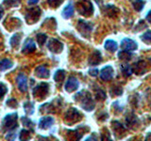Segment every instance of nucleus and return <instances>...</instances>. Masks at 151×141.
<instances>
[{
  "instance_id": "nucleus-15",
  "label": "nucleus",
  "mask_w": 151,
  "mask_h": 141,
  "mask_svg": "<svg viewBox=\"0 0 151 141\" xmlns=\"http://www.w3.org/2000/svg\"><path fill=\"white\" fill-rule=\"evenodd\" d=\"M54 123V119L52 117H45L42 118L39 121V127L41 129H47L51 127Z\"/></svg>"
},
{
  "instance_id": "nucleus-32",
  "label": "nucleus",
  "mask_w": 151,
  "mask_h": 141,
  "mask_svg": "<svg viewBox=\"0 0 151 141\" xmlns=\"http://www.w3.org/2000/svg\"><path fill=\"white\" fill-rule=\"evenodd\" d=\"M37 41L39 42V44L40 45H44L45 44V42L46 41V39H47V37L45 34H42V33H40V34H38L37 35Z\"/></svg>"
},
{
  "instance_id": "nucleus-28",
  "label": "nucleus",
  "mask_w": 151,
  "mask_h": 141,
  "mask_svg": "<svg viewBox=\"0 0 151 141\" xmlns=\"http://www.w3.org/2000/svg\"><path fill=\"white\" fill-rule=\"evenodd\" d=\"M30 137H31L30 134L27 130H26V129L21 130V133L19 135V138H20V140H28V139H30Z\"/></svg>"
},
{
  "instance_id": "nucleus-25",
  "label": "nucleus",
  "mask_w": 151,
  "mask_h": 141,
  "mask_svg": "<svg viewBox=\"0 0 151 141\" xmlns=\"http://www.w3.org/2000/svg\"><path fill=\"white\" fill-rule=\"evenodd\" d=\"M20 40H21V35L20 34H14L12 37V39H11V45L13 47V48H16V47L19 45Z\"/></svg>"
},
{
  "instance_id": "nucleus-20",
  "label": "nucleus",
  "mask_w": 151,
  "mask_h": 141,
  "mask_svg": "<svg viewBox=\"0 0 151 141\" xmlns=\"http://www.w3.org/2000/svg\"><path fill=\"white\" fill-rule=\"evenodd\" d=\"M65 78V72L63 70H58L57 72L55 73V75H54V79L56 82H59V83H61L64 80Z\"/></svg>"
},
{
  "instance_id": "nucleus-23",
  "label": "nucleus",
  "mask_w": 151,
  "mask_h": 141,
  "mask_svg": "<svg viewBox=\"0 0 151 141\" xmlns=\"http://www.w3.org/2000/svg\"><path fill=\"white\" fill-rule=\"evenodd\" d=\"M112 128L113 130H114V133L115 135L117 133H120L121 134V132L122 133H125V128H124V126H123L120 122H118V121H114V122H112Z\"/></svg>"
},
{
  "instance_id": "nucleus-5",
  "label": "nucleus",
  "mask_w": 151,
  "mask_h": 141,
  "mask_svg": "<svg viewBox=\"0 0 151 141\" xmlns=\"http://www.w3.org/2000/svg\"><path fill=\"white\" fill-rule=\"evenodd\" d=\"M79 120H81V114L75 108H71L69 109L65 114V122H67L68 124H72L75 122L78 121Z\"/></svg>"
},
{
  "instance_id": "nucleus-21",
  "label": "nucleus",
  "mask_w": 151,
  "mask_h": 141,
  "mask_svg": "<svg viewBox=\"0 0 151 141\" xmlns=\"http://www.w3.org/2000/svg\"><path fill=\"white\" fill-rule=\"evenodd\" d=\"M118 56L119 58L122 60H129L132 56V54L130 53L129 51H126V50H122L118 53Z\"/></svg>"
},
{
  "instance_id": "nucleus-4",
  "label": "nucleus",
  "mask_w": 151,
  "mask_h": 141,
  "mask_svg": "<svg viewBox=\"0 0 151 141\" xmlns=\"http://www.w3.org/2000/svg\"><path fill=\"white\" fill-rule=\"evenodd\" d=\"M78 11L84 16H90L93 12V7L92 3L88 0H81L78 3Z\"/></svg>"
},
{
  "instance_id": "nucleus-40",
  "label": "nucleus",
  "mask_w": 151,
  "mask_h": 141,
  "mask_svg": "<svg viewBox=\"0 0 151 141\" xmlns=\"http://www.w3.org/2000/svg\"><path fill=\"white\" fill-rule=\"evenodd\" d=\"M146 20H147L149 23H151V11L147 13V15H146Z\"/></svg>"
},
{
  "instance_id": "nucleus-16",
  "label": "nucleus",
  "mask_w": 151,
  "mask_h": 141,
  "mask_svg": "<svg viewBox=\"0 0 151 141\" xmlns=\"http://www.w3.org/2000/svg\"><path fill=\"white\" fill-rule=\"evenodd\" d=\"M101 54H100V52L99 51H96V52H93V53L92 54V56H90V58H89V63L90 65H92V66H94V65H97L101 62Z\"/></svg>"
},
{
  "instance_id": "nucleus-34",
  "label": "nucleus",
  "mask_w": 151,
  "mask_h": 141,
  "mask_svg": "<svg viewBox=\"0 0 151 141\" xmlns=\"http://www.w3.org/2000/svg\"><path fill=\"white\" fill-rule=\"evenodd\" d=\"M63 2V0H48V4L49 6H51L52 8H57L59 7L60 5Z\"/></svg>"
},
{
  "instance_id": "nucleus-43",
  "label": "nucleus",
  "mask_w": 151,
  "mask_h": 141,
  "mask_svg": "<svg viewBox=\"0 0 151 141\" xmlns=\"http://www.w3.org/2000/svg\"><path fill=\"white\" fill-rule=\"evenodd\" d=\"M94 1H96L98 5H101L102 2H103V0H94Z\"/></svg>"
},
{
  "instance_id": "nucleus-38",
  "label": "nucleus",
  "mask_w": 151,
  "mask_h": 141,
  "mask_svg": "<svg viewBox=\"0 0 151 141\" xmlns=\"http://www.w3.org/2000/svg\"><path fill=\"white\" fill-rule=\"evenodd\" d=\"M96 97L97 100H105V99H106L105 92H104L103 90H98Z\"/></svg>"
},
{
  "instance_id": "nucleus-41",
  "label": "nucleus",
  "mask_w": 151,
  "mask_h": 141,
  "mask_svg": "<svg viewBox=\"0 0 151 141\" xmlns=\"http://www.w3.org/2000/svg\"><path fill=\"white\" fill-rule=\"evenodd\" d=\"M38 2H39V0H28V3H29L30 5H33V4H37Z\"/></svg>"
},
{
  "instance_id": "nucleus-22",
  "label": "nucleus",
  "mask_w": 151,
  "mask_h": 141,
  "mask_svg": "<svg viewBox=\"0 0 151 141\" xmlns=\"http://www.w3.org/2000/svg\"><path fill=\"white\" fill-rule=\"evenodd\" d=\"M132 5H133L135 11H141L145 6V1L144 0H132Z\"/></svg>"
},
{
  "instance_id": "nucleus-35",
  "label": "nucleus",
  "mask_w": 151,
  "mask_h": 141,
  "mask_svg": "<svg viewBox=\"0 0 151 141\" xmlns=\"http://www.w3.org/2000/svg\"><path fill=\"white\" fill-rule=\"evenodd\" d=\"M7 91H8V88L6 87V85H4L3 83H0V99L6 94Z\"/></svg>"
},
{
  "instance_id": "nucleus-10",
  "label": "nucleus",
  "mask_w": 151,
  "mask_h": 141,
  "mask_svg": "<svg viewBox=\"0 0 151 141\" xmlns=\"http://www.w3.org/2000/svg\"><path fill=\"white\" fill-rule=\"evenodd\" d=\"M16 83L18 88L22 92H26L27 90V78L26 75H24L23 73L18 74L16 77Z\"/></svg>"
},
{
  "instance_id": "nucleus-14",
  "label": "nucleus",
  "mask_w": 151,
  "mask_h": 141,
  "mask_svg": "<svg viewBox=\"0 0 151 141\" xmlns=\"http://www.w3.org/2000/svg\"><path fill=\"white\" fill-rule=\"evenodd\" d=\"M35 75L39 78H48L50 73L45 66H38L35 69Z\"/></svg>"
},
{
  "instance_id": "nucleus-7",
  "label": "nucleus",
  "mask_w": 151,
  "mask_h": 141,
  "mask_svg": "<svg viewBox=\"0 0 151 141\" xmlns=\"http://www.w3.org/2000/svg\"><path fill=\"white\" fill-rule=\"evenodd\" d=\"M40 14H41V11H40V9L37 8V7L28 9L27 15H26L27 22H28L29 24L37 22L38 19H39V17H40Z\"/></svg>"
},
{
  "instance_id": "nucleus-3",
  "label": "nucleus",
  "mask_w": 151,
  "mask_h": 141,
  "mask_svg": "<svg viewBox=\"0 0 151 141\" xmlns=\"http://www.w3.org/2000/svg\"><path fill=\"white\" fill-rule=\"evenodd\" d=\"M48 91H49L48 84L45 82L40 83L33 89V96H34V98L42 100V99H45L46 97V95L48 94Z\"/></svg>"
},
{
  "instance_id": "nucleus-24",
  "label": "nucleus",
  "mask_w": 151,
  "mask_h": 141,
  "mask_svg": "<svg viewBox=\"0 0 151 141\" xmlns=\"http://www.w3.org/2000/svg\"><path fill=\"white\" fill-rule=\"evenodd\" d=\"M122 73H123V74H124L126 77L130 76L131 73H133V69L131 68L130 65H127V64L122 65Z\"/></svg>"
},
{
  "instance_id": "nucleus-19",
  "label": "nucleus",
  "mask_w": 151,
  "mask_h": 141,
  "mask_svg": "<svg viewBox=\"0 0 151 141\" xmlns=\"http://www.w3.org/2000/svg\"><path fill=\"white\" fill-rule=\"evenodd\" d=\"M12 62L8 58H4L2 60H0V70H7L9 69H11L12 67Z\"/></svg>"
},
{
  "instance_id": "nucleus-1",
  "label": "nucleus",
  "mask_w": 151,
  "mask_h": 141,
  "mask_svg": "<svg viewBox=\"0 0 151 141\" xmlns=\"http://www.w3.org/2000/svg\"><path fill=\"white\" fill-rule=\"evenodd\" d=\"M75 100L81 103L82 108H84V109L87 111H92L94 108V103L93 101L91 95H90V93L87 91L83 90L81 92H78V94H76Z\"/></svg>"
},
{
  "instance_id": "nucleus-42",
  "label": "nucleus",
  "mask_w": 151,
  "mask_h": 141,
  "mask_svg": "<svg viewBox=\"0 0 151 141\" xmlns=\"http://www.w3.org/2000/svg\"><path fill=\"white\" fill-rule=\"evenodd\" d=\"M2 16H3V8L0 6V19L2 18Z\"/></svg>"
},
{
  "instance_id": "nucleus-11",
  "label": "nucleus",
  "mask_w": 151,
  "mask_h": 141,
  "mask_svg": "<svg viewBox=\"0 0 151 141\" xmlns=\"http://www.w3.org/2000/svg\"><path fill=\"white\" fill-rule=\"evenodd\" d=\"M79 86V83L77 80V78L75 77H70L65 83V90L68 92H73L75 90H77Z\"/></svg>"
},
{
  "instance_id": "nucleus-26",
  "label": "nucleus",
  "mask_w": 151,
  "mask_h": 141,
  "mask_svg": "<svg viewBox=\"0 0 151 141\" xmlns=\"http://www.w3.org/2000/svg\"><path fill=\"white\" fill-rule=\"evenodd\" d=\"M127 123L130 127V128H132V126H133V125L139 124V120H138V119H137V117H135L134 115H131L129 117H127Z\"/></svg>"
},
{
  "instance_id": "nucleus-12",
  "label": "nucleus",
  "mask_w": 151,
  "mask_h": 141,
  "mask_svg": "<svg viewBox=\"0 0 151 141\" xmlns=\"http://www.w3.org/2000/svg\"><path fill=\"white\" fill-rule=\"evenodd\" d=\"M35 49H36L35 41H33L32 39H28V40L26 41L25 44H24L22 52L24 54H29V53H32V52L34 51Z\"/></svg>"
},
{
  "instance_id": "nucleus-6",
  "label": "nucleus",
  "mask_w": 151,
  "mask_h": 141,
  "mask_svg": "<svg viewBox=\"0 0 151 141\" xmlns=\"http://www.w3.org/2000/svg\"><path fill=\"white\" fill-rule=\"evenodd\" d=\"M78 29L82 34V36L88 37L90 35V33H91L92 29H93V26H92L91 24L86 22V21L79 20L78 24Z\"/></svg>"
},
{
  "instance_id": "nucleus-8",
  "label": "nucleus",
  "mask_w": 151,
  "mask_h": 141,
  "mask_svg": "<svg viewBox=\"0 0 151 141\" xmlns=\"http://www.w3.org/2000/svg\"><path fill=\"white\" fill-rule=\"evenodd\" d=\"M48 49L52 52V53L58 54L60 53L63 49V44L61 42L56 39H51L48 42Z\"/></svg>"
},
{
  "instance_id": "nucleus-31",
  "label": "nucleus",
  "mask_w": 151,
  "mask_h": 141,
  "mask_svg": "<svg viewBox=\"0 0 151 141\" xmlns=\"http://www.w3.org/2000/svg\"><path fill=\"white\" fill-rule=\"evenodd\" d=\"M141 40L144 41L145 43H150L151 42V30L146 31L145 34L141 37Z\"/></svg>"
},
{
  "instance_id": "nucleus-33",
  "label": "nucleus",
  "mask_w": 151,
  "mask_h": 141,
  "mask_svg": "<svg viewBox=\"0 0 151 141\" xmlns=\"http://www.w3.org/2000/svg\"><path fill=\"white\" fill-rule=\"evenodd\" d=\"M19 2H20V0H4V4L7 5L8 7L17 6Z\"/></svg>"
},
{
  "instance_id": "nucleus-37",
  "label": "nucleus",
  "mask_w": 151,
  "mask_h": 141,
  "mask_svg": "<svg viewBox=\"0 0 151 141\" xmlns=\"http://www.w3.org/2000/svg\"><path fill=\"white\" fill-rule=\"evenodd\" d=\"M7 105L12 108H16L18 106V103L15 100H14V99H9V100H8Z\"/></svg>"
},
{
  "instance_id": "nucleus-2",
  "label": "nucleus",
  "mask_w": 151,
  "mask_h": 141,
  "mask_svg": "<svg viewBox=\"0 0 151 141\" xmlns=\"http://www.w3.org/2000/svg\"><path fill=\"white\" fill-rule=\"evenodd\" d=\"M17 120H18V115L16 113L8 114L3 120L4 128L8 131H12L15 128H17Z\"/></svg>"
},
{
  "instance_id": "nucleus-17",
  "label": "nucleus",
  "mask_w": 151,
  "mask_h": 141,
  "mask_svg": "<svg viewBox=\"0 0 151 141\" xmlns=\"http://www.w3.org/2000/svg\"><path fill=\"white\" fill-rule=\"evenodd\" d=\"M73 13H74V6L72 4H68L67 6L63 9L61 16L65 19H69L70 17L73 16Z\"/></svg>"
},
{
  "instance_id": "nucleus-9",
  "label": "nucleus",
  "mask_w": 151,
  "mask_h": 141,
  "mask_svg": "<svg viewBox=\"0 0 151 141\" xmlns=\"http://www.w3.org/2000/svg\"><path fill=\"white\" fill-rule=\"evenodd\" d=\"M121 47H122L123 50L132 52V51H134V50L137 49L138 45H137V43L133 40L126 38V39H124L121 41Z\"/></svg>"
},
{
  "instance_id": "nucleus-13",
  "label": "nucleus",
  "mask_w": 151,
  "mask_h": 141,
  "mask_svg": "<svg viewBox=\"0 0 151 141\" xmlns=\"http://www.w3.org/2000/svg\"><path fill=\"white\" fill-rule=\"evenodd\" d=\"M113 76V69L111 66H106V67H104L101 72H100V77L101 79L103 80H110L111 79Z\"/></svg>"
},
{
  "instance_id": "nucleus-18",
  "label": "nucleus",
  "mask_w": 151,
  "mask_h": 141,
  "mask_svg": "<svg viewBox=\"0 0 151 141\" xmlns=\"http://www.w3.org/2000/svg\"><path fill=\"white\" fill-rule=\"evenodd\" d=\"M104 47L105 49L110 51V52H115L118 48V44L115 41H112V40H108L105 41V44H104Z\"/></svg>"
},
{
  "instance_id": "nucleus-39",
  "label": "nucleus",
  "mask_w": 151,
  "mask_h": 141,
  "mask_svg": "<svg viewBox=\"0 0 151 141\" xmlns=\"http://www.w3.org/2000/svg\"><path fill=\"white\" fill-rule=\"evenodd\" d=\"M89 74L92 75V76H96L98 74V70L97 69H93L89 70Z\"/></svg>"
},
{
  "instance_id": "nucleus-27",
  "label": "nucleus",
  "mask_w": 151,
  "mask_h": 141,
  "mask_svg": "<svg viewBox=\"0 0 151 141\" xmlns=\"http://www.w3.org/2000/svg\"><path fill=\"white\" fill-rule=\"evenodd\" d=\"M24 108H25V111L27 115H31L34 112V105L30 102H27L25 105H24Z\"/></svg>"
},
{
  "instance_id": "nucleus-29",
  "label": "nucleus",
  "mask_w": 151,
  "mask_h": 141,
  "mask_svg": "<svg viewBox=\"0 0 151 141\" xmlns=\"http://www.w3.org/2000/svg\"><path fill=\"white\" fill-rule=\"evenodd\" d=\"M21 120H22V122H23V124L25 125V126H27V128H30V129H32L33 128V125H34V123L28 119V118H26V117H22L21 118Z\"/></svg>"
},
{
  "instance_id": "nucleus-36",
  "label": "nucleus",
  "mask_w": 151,
  "mask_h": 141,
  "mask_svg": "<svg viewBox=\"0 0 151 141\" xmlns=\"http://www.w3.org/2000/svg\"><path fill=\"white\" fill-rule=\"evenodd\" d=\"M123 92V89L120 87H116V88H113V89L111 90V93L113 96H118V95H121Z\"/></svg>"
},
{
  "instance_id": "nucleus-30",
  "label": "nucleus",
  "mask_w": 151,
  "mask_h": 141,
  "mask_svg": "<svg viewBox=\"0 0 151 141\" xmlns=\"http://www.w3.org/2000/svg\"><path fill=\"white\" fill-rule=\"evenodd\" d=\"M144 62L143 61H140V62H138L136 64V66H135V69H134V72L135 73H139V74H141V73H143L144 72H145V70H144Z\"/></svg>"
}]
</instances>
